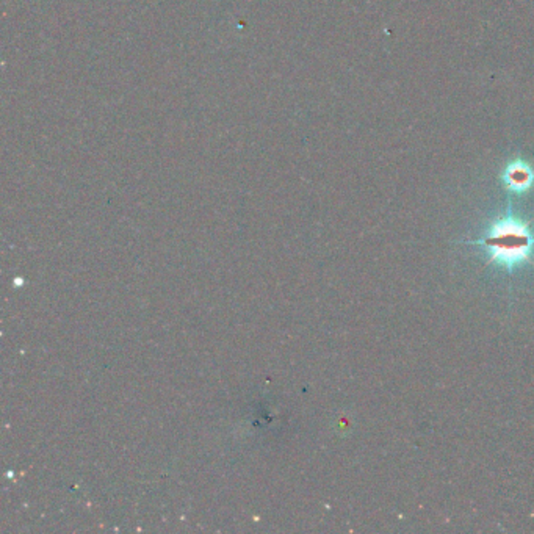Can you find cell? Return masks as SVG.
<instances>
[{"label": "cell", "mask_w": 534, "mask_h": 534, "mask_svg": "<svg viewBox=\"0 0 534 534\" xmlns=\"http://www.w3.org/2000/svg\"><path fill=\"white\" fill-rule=\"evenodd\" d=\"M482 245L489 252V262L513 271L515 267L530 262L534 249V237L526 226L511 218L500 220L492 226L482 240L473 241Z\"/></svg>", "instance_id": "obj_1"}]
</instances>
